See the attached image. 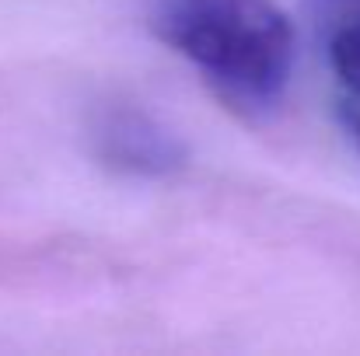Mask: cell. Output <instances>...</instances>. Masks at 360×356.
Here are the masks:
<instances>
[{
  "mask_svg": "<svg viewBox=\"0 0 360 356\" xmlns=\"http://www.w3.org/2000/svg\"><path fill=\"white\" fill-rule=\"evenodd\" d=\"M150 25L241 112L273 109L290 84L297 35L273 0H158Z\"/></svg>",
  "mask_w": 360,
  "mask_h": 356,
  "instance_id": "1",
  "label": "cell"
},
{
  "mask_svg": "<svg viewBox=\"0 0 360 356\" xmlns=\"http://www.w3.org/2000/svg\"><path fill=\"white\" fill-rule=\"evenodd\" d=\"M95 147L105 164L147 178H161L186 164L179 136L136 109H109L95 126Z\"/></svg>",
  "mask_w": 360,
  "mask_h": 356,
  "instance_id": "2",
  "label": "cell"
},
{
  "mask_svg": "<svg viewBox=\"0 0 360 356\" xmlns=\"http://www.w3.org/2000/svg\"><path fill=\"white\" fill-rule=\"evenodd\" d=\"M329 63H333V74H336L343 95L360 98V18L336 25V32L329 39Z\"/></svg>",
  "mask_w": 360,
  "mask_h": 356,
  "instance_id": "3",
  "label": "cell"
},
{
  "mask_svg": "<svg viewBox=\"0 0 360 356\" xmlns=\"http://www.w3.org/2000/svg\"><path fill=\"white\" fill-rule=\"evenodd\" d=\"M319 18H336L340 25L350 21V18H360V0H311Z\"/></svg>",
  "mask_w": 360,
  "mask_h": 356,
  "instance_id": "4",
  "label": "cell"
},
{
  "mask_svg": "<svg viewBox=\"0 0 360 356\" xmlns=\"http://www.w3.org/2000/svg\"><path fill=\"white\" fill-rule=\"evenodd\" d=\"M340 112H343V126H347L350 140L357 143V150H360V98L343 95V105H340Z\"/></svg>",
  "mask_w": 360,
  "mask_h": 356,
  "instance_id": "5",
  "label": "cell"
}]
</instances>
